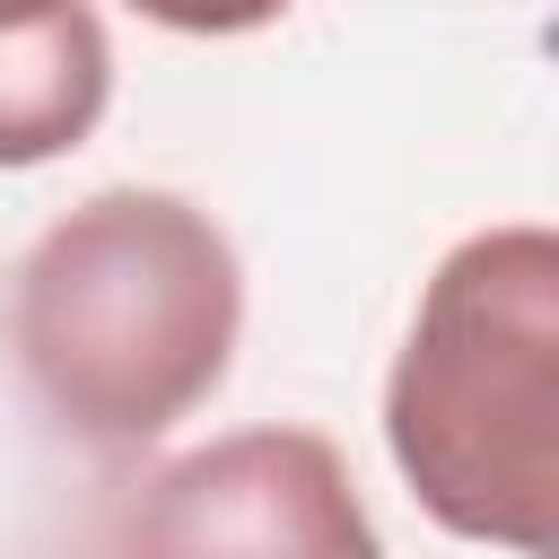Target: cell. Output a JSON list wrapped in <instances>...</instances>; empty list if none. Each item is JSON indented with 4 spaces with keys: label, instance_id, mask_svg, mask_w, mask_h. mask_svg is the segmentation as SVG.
<instances>
[{
    "label": "cell",
    "instance_id": "cell-2",
    "mask_svg": "<svg viewBox=\"0 0 559 559\" xmlns=\"http://www.w3.org/2000/svg\"><path fill=\"white\" fill-rule=\"evenodd\" d=\"M384 445L445 533L559 559V227H480L428 271Z\"/></svg>",
    "mask_w": 559,
    "mask_h": 559
},
{
    "label": "cell",
    "instance_id": "cell-4",
    "mask_svg": "<svg viewBox=\"0 0 559 559\" xmlns=\"http://www.w3.org/2000/svg\"><path fill=\"white\" fill-rule=\"evenodd\" d=\"M114 44L87 0L0 17V166H44L105 122Z\"/></svg>",
    "mask_w": 559,
    "mask_h": 559
},
{
    "label": "cell",
    "instance_id": "cell-3",
    "mask_svg": "<svg viewBox=\"0 0 559 559\" xmlns=\"http://www.w3.org/2000/svg\"><path fill=\"white\" fill-rule=\"evenodd\" d=\"M122 559H384V542L323 428H236L148 472Z\"/></svg>",
    "mask_w": 559,
    "mask_h": 559
},
{
    "label": "cell",
    "instance_id": "cell-1",
    "mask_svg": "<svg viewBox=\"0 0 559 559\" xmlns=\"http://www.w3.org/2000/svg\"><path fill=\"white\" fill-rule=\"evenodd\" d=\"M245 332V271L227 227L157 183H114L61 210L9 271V358L35 411L131 454L201 411Z\"/></svg>",
    "mask_w": 559,
    "mask_h": 559
},
{
    "label": "cell",
    "instance_id": "cell-6",
    "mask_svg": "<svg viewBox=\"0 0 559 559\" xmlns=\"http://www.w3.org/2000/svg\"><path fill=\"white\" fill-rule=\"evenodd\" d=\"M35 9H52V0H0V17H35Z\"/></svg>",
    "mask_w": 559,
    "mask_h": 559
},
{
    "label": "cell",
    "instance_id": "cell-5",
    "mask_svg": "<svg viewBox=\"0 0 559 559\" xmlns=\"http://www.w3.org/2000/svg\"><path fill=\"white\" fill-rule=\"evenodd\" d=\"M140 9L148 26H175V35H253L271 17H288V0H122Z\"/></svg>",
    "mask_w": 559,
    "mask_h": 559
}]
</instances>
